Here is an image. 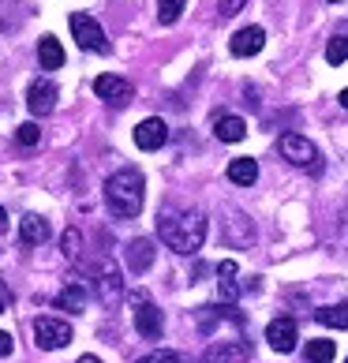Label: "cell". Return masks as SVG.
Here are the masks:
<instances>
[{"label": "cell", "instance_id": "8fae6325", "mask_svg": "<svg viewBox=\"0 0 348 363\" xmlns=\"http://www.w3.org/2000/svg\"><path fill=\"white\" fill-rule=\"evenodd\" d=\"M262 45H266V30H262V26H244V30H236L232 42H229L232 57H255Z\"/></svg>", "mask_w": 348, "mask_h": 363}, {"label": "cell", "instance_id": "ba28073f", "mask_svg": "<svg viewBox=\"0 0 348 363\" xmlns=\"http://www.w3.org/2000/svg\"><path fill=\"white\" fill-rule=\"evenodd\" d=\"M165 139H169V124L162 116H146L142 124L135 128V146L139 150H162Z\"/></svg>", "mask_w": 348, "mask_h": 363}, {"label": "cell", "instance_id": "f1b7e54d", "mask_svg": "<svg viewBox=\"0 0 348 363\" xmlns=\"http://www.w3.org/2000/svg\"><path fill=\"white\" fill-rule=\"evenodd\" d=\"M8 307H11V289L4 285V281H0V315H4Z\"/></svg>", "mask_w": 348, "mask_h": 363}, {"label": "cell", "instance_id": "d6986e66", "mask_svg": "<svg viewBox=\"0 0 348 363\" xmlns=\"http://www.w3.org/2000/svg\"><path fill=\"white\" fill-rule=\"evenodd\" d=\"M318 326H330V330H348V303H333V307H322L315 315Z\"/></svg>", "mask_w": 348, "mask_h": 363}, {"label": "cell", "instance_id": "83f0119b", "mask_svg": "<svg viewBox=\"0 0 348 363\" xmlns=\"http://www.w3.org/2000/svg\"><path fill=\"white\" fill-rule=\"evenodd\" d=\"M244 4H247V0H221L218 16H221V19H229V16H236V11H244Z\"/></svg>", "mask_w": 348, "mask_h": 363}, {"label": "cell", "instance_id": "cb8c5ba5", "mask_svg": "<svg viewBox=\"0 0 348 363\" xmlns=\"http://www.w3.org/2000/svg\"><path fill=\"white\" fill-rule=\"evenodd\" d=\"M348 60V38L344 34H337V38H330V45H326V64H344Z\"/></svg>", "mask_w": 348, "mask_h": 363}, {"label": "cell", "instance_id": "4dcf8cb0", "mask_svg": "<svg viewBox=\"0 0 348 363\" xmlns=\"http://www.w3.org/2000/svg\"><path fill=\"white\" fill-rule=\"evenodd\" d=\"M8 228V213H4V206H0V233Z\"/></svg>", "mask_w": 348, "mask_h": 363}, {"label": "cell", "instance_id": "7402d4cb", "mask_svg": "<svg viewBox=\"0 0 348 363\" xmlns=\"http://www.w3.org/2000/svg\"><path fill=\"white\" fill-rule=\"evenodd\" d=\"M184 4L187 0H157V23H165V26H172L180 19V11H184Z\"/></svg>", "mask_w": 348, "mask_h": 363}, {"label": "cell", "instance_id": "836d02e7", "mask_svg": "<svg viewBox=\"0 0 348 363\" xmlns=\"http://www.w3.org/2000/svg\"><path fill=\"white\" fill-rule=\"evenodd\" d=\"M330 4H341V0H330Z\"/></svg>", "mask_w": 348, "mask_h": 363}, {"label": "cell", "instance_id": "5b68a950", "mask_svg": "<svg viewBox=\"0 0 348 363\" xmlns=\"http://www.w3.org/2000/svg\"><path fill=\"white\" fill-rule=\"evenodd\" d=\"M72 34H75V45L86 49V52H109V38H105V30L98 23H94L90 16H83V11H75V16L68 19Z\"/></svg>", "mask_w": 348, "mask_h": 363}, {"label": "cell", "instance_id": "6da1fadb", "mask_svg": "<svg viewBox=\"0 0 348 363\" xmlns=\"http://www.w3.org/2000/svg\"><path fill=\"white\" fill-rule=\"evenodd\" d=\"M157 236L176 251V255H195L206 240V218L198 210H172L165 206L157 213Z\"/></svg>", "mask_w": 348, "mask_h": 363}, {"label": "cell", "instance_id": "44dd1931", "mask_svg": "<svg viewBox=\"0 0 348 363\" xmlns=\"http://www.w3.org/2000/svg\"><path fill=\"white\" fill-rule=\"evenodd\" d=\"M57 307H64V311L79 315V311L86 307V289H83V285H68V289L57 296Z\"/></svg>", "mask_w": 348, "mask_h": 363}, {"label": "cell", "instance_id": "5bb4252c", "mask_svg": "<svg viewBox=\"0 0 348 363\" xmlns=\"http://www.w3.org/2000/svg\"><path fill=\"white\" fill-rule=\"evenodd\" d=\"M244 359H247V345H240V341H221V345L210 348L203 363H244Z\"/></svg>", "mask_w": 348, "mask_h": 363}, {"label": "cell", "instance_id": "9c48e42d", "mask_svg": "<svg viewBox=\"0 0 348 363\" xmlns=\"http://www.w3.org/2000/svg\"><path fill=\"white\" fill-rule=\"evenodd\" d=\"M266 341H270L274 352H292L300 341V330H296V322L292 318H274L270 326H266Z\"/></svg>", "mask_w": 348, "mask_h": 363}, {"label": "cell", "instance_id": "8992f818", "mask_svg": "<svg viewBox=\"0 0 348 363\" xmlns=\"http://www.w3.org/2000/svg\"><path fill=\"white\" fill-rule=\"evenodd\" d=\"M72 326L64 318H49V315H42V318H34V341H38V348H49V352H57V348H64V345H72Z\"/></svg>", "mask_w": 348, "mask_h": 363}, {"label": "cell", "instance_id": "52a82bcc", "mask_svg": "<svg viewBox=\"0 0 348 363\" xmlns=\"http://www.w3.org/2000/svg\"><path fill=\"white\" fill-rule=\"evenodd\" d=\"M94 94H98L105 105H113V109H124V105L135 98L131 83H128V79H120V75H98V79H94Z\"/></svg>", "mask_w": 348, "mask_h": 363}, {"label": "cell", "instance_id": "d4e9b609", "mask_svg": "<svg viewBox=\"0 0 348 363\" xmlns=\"http://www.w3.org/2000/svg\"><path fill=\"white\" fill-rule=\"evenodd\" d=\"M16 139H19L23 146H34L38 139H42V128H38V124H19V131H16Z\"/></svg>", "mask_w": 348, "mask_h": 363}, {"label": "cell", "instance_id": "30bf717a", "mask_svg": "<svg viewBox=\"0 0 348 363\" xmlns=\"http://www.w3.org/2000/svg\"><path fill=\"white\" fill-rule=\"evenodd\" d=\"M52 105H57V86L49 79H34L30 90H26V109L34 116H45V113H52Z\"/></svg>", "mask_w": 348, "mask_h": 363}, {"label": "cell", "instance_id": "2e32d148", "mask_svg": "<svg viewBox=\"0 0 348 363\" xmlns=\"http://www.w3.org/2000/svg\"><path fill=\"white\" fill-rule=\"evenodd\" d=\"M19 240L23 244H42V240H49V221L38 218V213H26L19 221Z\"/></svg>", "mask_w": 348, "mask_h": 363}, {"label": "cell", "instance_id": "ffe728a7", "mask_svg": "<svg viewBox=\"0 0 348 363\" xmlns=\"http://www.w3.org/2000/svg\"><path fill=\"white\" fill-rule=\"evenodd\" d=\"M303 356H307V363H333L337 348H333V341H330V337H315L311 345L303 348Z\"/></svg>", "mask_w": 348, "mask_h": 363}, {"label": "cell", "instance_id": "ac0fdd59", "mask_svg": "<svg viewBox=\"0 0 348 363\" xmlns=\"http://www.w3.org/2000/svg\"><path fill=\"white\" fill-rule=\"evenodd\" d=\"M236 274H240V266H236L232 259H225V262L218 266V277H221V300H225V303H236V296H240V289H236Z\"/></svg>", "mask_w": 348, "mask_h": 363}, {"label": "cell", "instance_id": "7c38bea8", "mask_svg": "<svg viewBox=\"0 0 348 363\" xmlns=\"http://www.w3.org/2000/svg\"><path fill=\"white\" fill-rule=\"evenodd\" d=\"M124 259H128V270L131 274H146L154 266V240H146V236L131 240L128 251H124Z\"/></svg>", "mask_w": 348, "mask_h": 363}, {"label": "cell", "instance_id": "3957f363", "mask_svg": "<svg viewBox=\"0 0 348 363\" xmlns=\"http://www.w3.org/2000/svg\"><path fill=\"white\" fill-rule=\"evenodd\" d=\"M131 303H135V330H139V337L157 341V337H162V330H165L162 307H154V300L146 292H131Z\"/></svg>", "mask_w": 348, "mask_h": 363}, {"label": "cell", "instance_id": "277c9868", "mask_svg": "<svg viewBox=\"0 0 348 363\" xmlns=\"http://www.w3.org/2000/svg\"><path fill=\"white\" fill-rule=\"evenodd\" d=\"M277 154L285 157V161H292V165H300V169H322L315 143L303 139V135H281L277 139Z\"/></svg>", "mask_w": 348, "mask_h": 363}, {"label": "cell", "instance_id": "e575fe53", "mask_svg": "<svg viewBox=\"0 0 348 363\" xmlns=\"http://www.w3.org/2000/svg\"><path fill=\"white\" fill-rule=\"evenodd\" d=\"M344 363H348V359H344Z\"/></svg>", "mask_w": 348, "mask_h": 363}, {"label": "cell", "instance_id": "7a4b0ae2", "mask_svg": "<svg viewBox=\"0 0 348 363\" xmlns=\"http://www.w3.org/2000/svg\"><path fill=\"white\" fill-rule=\"evenodd\" d=\"M146 199V180L139 169H120L105 180V203L116 218H135Z\"/></svg>", "mask_w": 348, "mask_h": 363}, {"label": "cell", "instance_id": "603a6c76", "mask_svg": "<svg viewBox=\"0 0 348 363\" xmlns=\"http://www.w3.org/2000/svg\"><path fill=\"white\" fill-rule=\"evenodd\" d=\"M98 289H101V296H105V300H109V296H116V292H120V277H116V266H113V262H105V266H101Z\"/></svg>", "mask_w": 348, "mask_h": 363}, {"label": "cell", "instance_id": "f546056e", "mask_svg": "<svg viewBox=\"0 0 348 363\" xmlns=\"http://www.w3.org/2000/svg\"><path fill=\"white\" fill-rule=\"evenodd\" d=\"M8 352H11V337H8L4 330H0V356H8Z\"/></svg>", "mask_w": 348, "mask_h": 363}, {"label": "cell", "instance_id": "1f68e13d", "mask_svg": "<svg viewBox=\"0 0 348 363\" xmlns=\"http://www.w3.org/2000/svg\"><path fill=\"white\" fill-rule=\"evenodd\" d=\"M79 363H101L98 356H79Z\"/></svg>", "mask_w": 348, "mask_h": 363}, {"label": "cell", "instance_id": "e0dca14e", "mask_svg": "<svg viewBox=\"0 0 348 363\" xmlns=\"http://www.w3.org/2000/svg\"><path fill=\"white\" fill-rule=\"evenodd\" d=\"M229 180L240 184V187L255 184V180H259V161H255V157H236L232 165H229Z\"/></svg>", "mask_w": 348, "mask_h": 363}, {"label": "cell", "instance_id": "4fadbf2b", "mask_svg": "<svg viewBox=\"0 0 348 363\" xmlns=\"http://www.w3.org/2000/svg\"><path fill=\"white\" fill-rule=\"evenodd\" d=\"M213 135H218L221 143H244V135H247V124H244L240 116L221 113V116H213Z\"/></svg>", "mask_w": 348, "mask_h": 363}, {"label": "cell", "instance_id": "9a60e30c", "mask_svg": "<svg viewBox=\"0 0 348 363\" xmlns=\"http://www.w3.org/2000/svg\"><path fill=\"white\" fill-rule=\"evenodd\" d=\"M38 64H42V68H49V72L64 68V49H60V42H57L52 34H45L42 42H38Z\"/></svg>", "mask_w": 348, "mask_h": 363}, {"label": "cell", "instance_id": "4316f807", "mask_svg": "<svg viewBox=\"0 0 348 363\" xmlns=\"http://www.w3.org/2000/svg\"><path fill=\"white\" fill-rule=\"evenodd\" d=\"M139 363H184L180 352H150V356H142Z\"/></svg>", "mask_w": 348, "mask_h": 363}, {"label": "cell", "instance_id": "d6a6232c", "mask_svg": "<svg viewBox=\"0 0 348 363\" xmlns=\"http://www.w3.org/2000/svg\"><path fill=\"white\" fill-rule=\"evenodd\" d=\"M341 105H344V109H348V86L341 90Z\"/></svg>", "mask_w": 348, "mask_h": 363}, {"label": "cell", "instance_id": "484cf974", "mask_svg": "<svg viewBox=\"0 0 348 363\" xmlns=\"http://www.w3.org/2000/svg\"><path fill=\"white\" fill-rule=\"evenodd\" d=\"M60 244H64V255H68V259H75V255H79V244H83V236H79L75 228H68V233H64V240H60Z\"/></svg>", "mask_w": 348, "mask_h": 363}]
</instances>
